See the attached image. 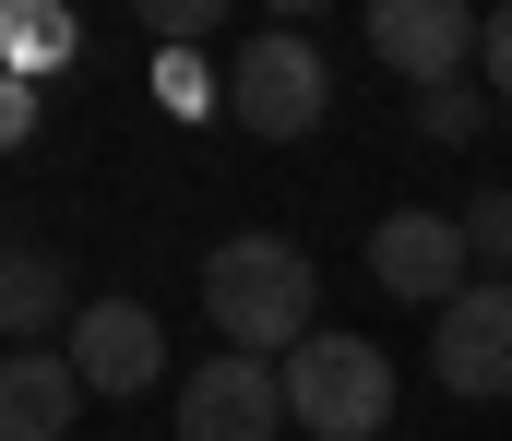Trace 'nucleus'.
Wrapping results in <instances>:
<instances>
[{"mask_svg":"<svg viewBox=\"0 0 512 441\" xmlns=\"http://www.w3.org/2000/svg\"><path fill=\"white\" fill-rule=\"evenodd\" d=\"M72 418H84L72 358H60V346H12V358H0V441H60Z\"/></svg>","mask_w":512,"mask_h":441,"instance_id":"nucleus-9","label":"nucleus"},{"mask_svg":"<svg viewBox=\"0 0 512 441\" xmlns=\"http://www.w3.org/2000/svg\"><path fill=\"white\" fill-rule=\"evenodd\" d=\"M203 310H215V346H239V358H298V346L322 334V275H310L298 239L239 227V239L203 251Z\"/></svg>","mask_w":512,"mask_h":441,"instance_id":"nucleus-1","label":"nucleus"},{"mask_svg":"<svg viewBox=\"0 0 512 441\" xmlns=\"http://www.w3.org/2000/svg\"><path fill=\"white\" fill-rule=\"evenodd\" d=\"M48 322L72 334V275H60V251L0 239V334H12V346H48Z\"/></svg>","mask_w":512,"mask_h":441,"instance_id":"nucleus-10","label":"nucleus"},{"mask_svg":"<svg viewBox=\"0 0 512 441\" xmlns=\"http://www.w3.org/2000/svg\"><path fill=\"white\" fill-rule=\"evenodd\" d=\"M429 382L465 394V406L512 394V287L501 275H477L453 310H429Z\"/></svg>","mask_w":512,"mask_h":441,"instance_id":"nucleus-4","label":"nucleus"},{"mask_svg":"<svg viewBox=\"0 0 512 441\" xmlns=\"http://www.w3.org/2000/svg\"><path fill=\"white\" fill-rule=\"evenodd\" d=\"M477 36H489V12H465V0H370V48H382L417 96L429 84H465Z\"/></svg>","mask_w":512,"mask_h":441,"instance_id":"nucleus-8","label":"nucleus"},{"mask_svg":"<svg viewBox=\"0 0 512 441\" xmlns=\"http://www.w3.org/2000/svg\"><path fill=\"white\" fill-rule=\"evenodd\" d=\"M286 430V370L215 346L203 370H179V441H274Z\"/></svg>","mask_w":512,"mask_h":441,"instance_id":"nucleus-6","label":"nucleus"},{"mask_svg":"<svg viewBox=\"0 0 512 441\" xmlns=\"http://www.w3.org/2000/svg\"><path fill=\"white\" fill-rule=\"evenodd\" d=\"M370 287L405 298V310H417V298H429V310H453V298L477 287L465 215H417V203H405V215H382V227H370Z\"/></svg>","mask_w":512,"mask_h":441,"instance_id":"nucleus-5","label":"nucleus"},{"mask_svg":"<svg viewBox=\"0 0 512 441\" xmlns=\"http://www.w3.org/2000/svg\"><path fill=\"white\" fill-rule=\"evenodd\" d=\"M477 72H489V96H512V0L489 12V36H477Z\"/></svg>","mask_w":512,"mask_h":441,"instance_id":"nucleus-13","label":"nucleus"},{"mask_svg":"<svg viewBox=\"0 0 512 441\" xmlns=\"http://www.w3.org/2000/svg\"><path fill=\"white\" fill-rule=\"evenodd\" d=\"M274 370H286V418L310 441H382L393 430V358L370 334H334V322H322V334H310L298 358H274Z\"/></svg>","mask_w":512,"mask_h":441,"instance_id":"nucleus-2","label":"nucleus"},{"mask_svg":"<svg viewBox=\"0 0 512 441\" xmlns=\"http://www.w3.org/2000/svg\"><path fill=\"white\" fill-rule=\"evenodd\" d=\"M477 120H489V84H429L417 96V132L429 144H477Z\"/></svg>","mask_w":512,"mask_h":441,"instance_id":"nucleus-11","label":"nucleus"},{"mask_svg":"<svg viewBox=\"0 0 512 441\" xmlns=\"http://www.w3.org/2000/svg\"><path fill=\"white\" fill-rule=\"evenodd\" d=\"M322 108H334V72H322V48H310L298 24H262L251 48L227 60V120H239L251 144H298V132H322Z\"/></svg>","mask_w":512,"mask_h":441,"instance_id":"nucleus-3","label":"nucleus"},{"mask_svg":"<svg viewBox=\"0 0 512 441\" xmlns=\"http://www.w3.org/2000/svg\"><path fill=\"white\" fill-rule=\"evenodd\" d=\"M60 358H72V382L84 394H155L167 382V334H155V310L143 298H84L72 310V334H60Z\"/></svg>","mask_w":512,"mask_h":441,"instance_id":"nucleus-7","label":"nucleus"},{"mask_svg":"<svg viewBox=\"0 0 512 441\" xmlns=\"http://www.w3.org/2000/svg\"><path fill=\"white\" fill-rule=\"evenodd\" d=\"M465 251L512 287V191H477V203H465Z\"/></svg>","mask_w":512,"mask_h":441,"instance_id":"nucleus-12","label":"nucleus"}]
</instances>
